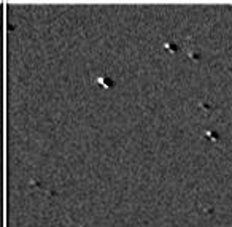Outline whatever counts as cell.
Listing matches in <instances>:
<instances>
[{"instance_id":"cell-1","label":"cell","mask_w":232,"mask_h":227,"mask_svg":"<svg viewBox=\"0 0 232 227\" xmlns=\"http://www.w3.org/2000/svg\"><path fill=\"white\" fill-rule=\"evenodd\" d=\"M99 83H100V84H105V88H112V86H113V81L110 79V78H105V76L100 78Z\"/></svg>"}]
</instances>
